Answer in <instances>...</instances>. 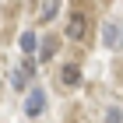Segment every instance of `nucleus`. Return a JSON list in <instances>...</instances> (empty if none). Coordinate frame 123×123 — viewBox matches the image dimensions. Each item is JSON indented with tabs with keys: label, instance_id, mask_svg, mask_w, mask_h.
I'll return each mask as SVG.
<instances>
[{
	"label": "nucleus",
	"instance_id": "nucleus-6",
	"mask_svg": "<svg viewBox=\"0 0 123 123\" xmlns=\"http://www.w3.org/2000/svg\"><path fill=\"white\" fill-rule=\"evenodd\" d=\"M56 49H60V42H56V39H46V42L39 46V53H42V60H49L53 53H56Z\"/></svg>",
	"mask_w": 123,
	"mask_h": 123
},
{
	"label": "nucleus",
	"instance_id": "nucleus-3",
	"mask_svg": "<svg viewBox=\"0 0 123 123\" xmlns=\"http://www.w3.org/2000/svg\"><path fill=\"white\" fill-rule=\"evenodd\" d=\"M46 105V88H32L28 92V102H25V116H39Z\"/></svg>",
	"mask_w": 123,
	"mask_h": 123
},
{
	"label": "nucleus",
	"instance_id": "nucleus-7",
	"mask_svg": "<svg viewBox=\"0 0 123 123\" xmlns=\"http://www.w3.org/2000/svg\"><path fill=\"white\" fill-rule=\"evenodd\" d=\"M56 11H60V4H42V7H39V18L49 21V18H56Z\"/></svg>",
	"mask_w": 123,
	"mask_h": 123
},
{
	"label": "nucleus",
	"instance_id": "nucleus-1",
	"mask_svg": "<svg viewBox=\"0 0 123 123\" xmlns=\"http://www.w3.org/2000/svg\"><path fill=\"white\" fill-rule=\"evenodd\" d=\"M67 39H88V14L85 11H70V18H67Z\"/></svg>",
	"mask_w": 123,
	"mask_h": 123
},
{
	"label": "nucleus",
	"instance_id": "nucleus-4",
	"mask_svg": "<svg viewBox=\"0 0 123 123\" xmlns=\"http://www.w3.org/2000/svg\"><path fill=\"white\" fill-rule=\"evenodd\" d=\"M60 85L63 88H77L81 85V67L77 63H63L60 67Z\"/></svg>",
	"mask_w": 123,
	"mask_h": 123
},
{
	"label": "nucleus",
	"instance_id": "nucleus-8",
	"mask_svg": "<svg viewBox=\"0 0 123 123\" xmlns=\"http://www.w3.org/2000/svg\"><path fill=\"white\" fill-rule=\"evenodd\" d=\"M35 32H25V35H21V49H25V53H32V49H35Z\"/></svg>",
	"mask_w": 123,
	"mask_h": 123
},
{
	"label": "nucleus",
	"instance_id": "nucleus-2",
	"mask_svg": "<svg viewBox=\"0 0 123 123\" xmlns=\"http://www.w3.org/2000/svg\"><path fill=\"white\" fill-rule=\"evenodd\" d=\"M32 74H35V60H25V63H21L18 70L11 74V85L18 88V92H25V85L32 81Z\"/></svg>",
	"mask_w": 123,
	"mask_h": 123
},
{
	"label": "nucleus",
	"instance_id": "nucleus-5",
	"mask_svg": "<svg viewBox=\"0 0 123 123\" xmlns=\"http://www.w3.org/2000/svg\"><path fill=\"white\" fill-rule=\"evenodd\" d=\"M120 39H123V35H120V25H105V46L116 49V46H120Z\"/></svg>",
	"mask_w": 123,
	"mask_h": 123
},
{
	"label": "nucleus",
	"instance_id": "nucleus-9",
	"mask_svg": "<svg viewBox=\"0 0 123 123\" xmlns=\"http://www.w3.org/2000/svg\"><path fill=\"white\" fill-rule=\"evenodd\" d=\"M105 123H123V109H109V113H105Z\"/></svg>",
	"mask_w": 123,
	"mask_h": 123
}]
</instances>
